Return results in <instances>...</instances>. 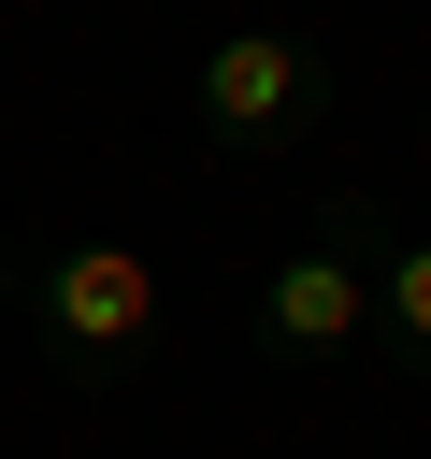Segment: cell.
<instances>
[{"label":"cell","mask_w":431,"mask_h":459,"mask_svg":"<svg viewBox=\"0 0 431 459\" xmlns=\"http://www.w3.org/2000/svg\"><path fill=\"white\" fill-rule=\"evenodd\" d=\"M417 143H431V115H417Z\"/></svg>","instance_id":"obj_5"},{"label":"cell","mask_w":431,"mask_h":459,"mask_svg":"<svg viewBox=\"0 0 431 459\" xmlns=\"http://www.w3.org/2000/svg\"><path fill=\"white\" fill-rule=\"evenodd\" d=\"M374 359L431 387V230H388L374 244Z\"/></svg>","instance_id":"obj_4"},{"label":"cell","mask_w":431,"mask_h":459,"mask_svg":"<svg viewBox=\"0 0 431 459\" xmlns=\"http://www.w3.org/2000/svg\"><path fill=\"white\" fill-rule=\"evenodd\" d=\"M345 115V72H330V43L316 29H216L201 43V72H187V143L201 158H230V172H259V158H302L316 129Z\"/></svg>","instance_id":"obj_2"},{"label":"cell","mask_w":431,"mask_h":459,"mask_svg":"<svg viewBox=\"0 0 431 459\" xmlns=\"http://www.w3.org/2000/svg\"><path fill=\"white\" fill-rule=\"evenodd\" d=\"M0 301L29 316L43 373L86 387V402L144 387L158 344H172V301H158V273H144L115 230H29V244H0Z\"/></svg>","instance_id":"obj_1"},{"label":"cell","mask_w":431,"mask_h":459,"mask_svg":"<svg viewBox=\"0 0 431 459\" xmlns=\"http://www.w3.org/2000/svg\"><path fill=\"white\" fill-rule=\"evenodd\" d=\"M374 244H388V215L374 201H316V230H287L273 258H259V359L273 373H330V359H359L374 344Z\"/></svg>","instance_id":"obj_3"}]
</instances>
